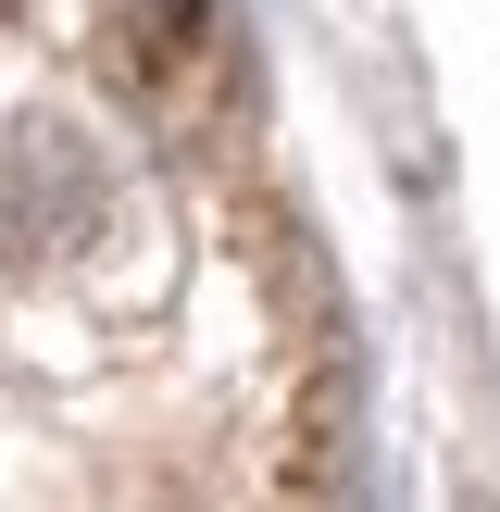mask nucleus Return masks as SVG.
I'll return each mask as SVG.
<instances>
[{"instance_id": "1", "label": "nucleus", "mask_w": 500, "mask_h": 512, "mask_svg": "<svg viewBox=\"0 0 500 512\" xmlns=\"http://www.w3.org/2000/svg\"><path fill=\"white\" fill-rule=\"evenodd\" d=\"M100 38H113L125 100H138L163 138L213 150L225 125H238L250 63H238V38H225V13H213V0H100Z\"/></svg>"}, {"instance_id": "2", "label": "nucleus", "mask_w": 500, "mask_h": 512, "mask_svg": "<svg viewBox=\"0 0 500 512\" xmlns=\"http://www.w3.org/2000/svg\"><path fill=\"white\" fill-rule=\"evenodd\" d=\"M100 213H113V175L75 125L25 113L0 138V263H50V250H88Z\"/></svg>"}]
</instances>
